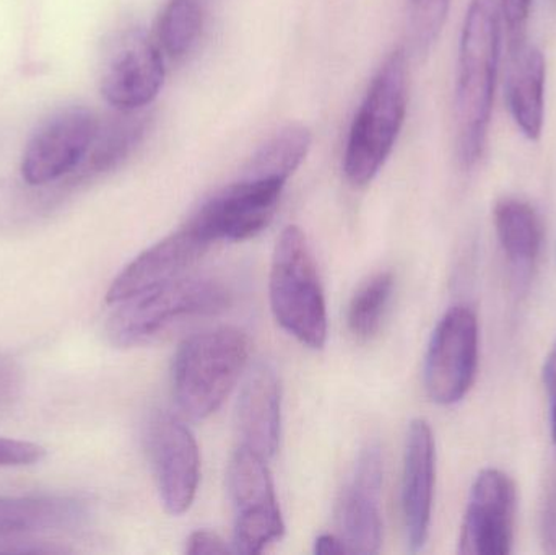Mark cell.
Masks as SVG:
<instances>
[{"mask_svg":"<svg viewBox=\"0 0 556 555\" xmlns=\"http://www.w3.org/2000/svg\"><path fill=\"white\" fill-rule=\"evenodd\" d=\"M500 42L502 26L495 0H470L460 35L454 93L457 155L466 168L482 159L489 140Z\"/></svg>","mask_w":556,"mask_h":555,"instance_id":"cell-1","label":"cell"},{"mask_svg":"<svg viewBox=\"0 0 556 555\" xmlns=\"http://www.w3.org/2000/svg\"><path fill=\"white\" fill-rule=\"evenodd\" d=\"M408 108V62L394 49L372 78L355 114L343 153V173L356 188L376 178L397 142Z\"/></svg>","mask_w":556,"mask_h":555,"instance_id":"cell-2","label":"cell"},{"mask_svg":"<svg viewBox=\"0 0 556 555\" xmlns=\"http://www.w3.org/2000/svg\"><path fill=\"white\" fill-rule=\"evenodd\" d=\"M250 358V339L238 328H217L186 339L173 362V394L194 420L217 413Z\"/></svg>","mask_w":556,"mask_h":555,"instance_id":"cell-3","label":"cell"},{"mask_svg":"<svg viewBox=\"0 0 556 555\" xmlns=\"http://www.w3.org/2000/svg\"><path fill=\"white\" fill-rule=\"evenodd\" d=\"M270 308L278 325L301 344L323 349L327 310L306 235L290 225L278 237L269 279Z\"/></svg>","mask_w":556,"mask_h":555,"instance_id":"cell-4","label":"cell"},{"mask_svg":"<svg viewBox=\"0 0 556 555\" xmlns=\"http://www.w3.org/2000/svg\"><path fill=\"white\" fill-rule=\"evenodd\" d=\"M230 293L217 280L179 277L126 302L116 303L117 308L108 319V338L116 348H139L155 341L176 323L194 316L214 315L227 308Z\"/></svg>","mask_w":556,"mask_h":555,"instance_id":"cell-5","label":"cell"},{"mask_svg":"<svg viewBox=\"0 0 556 555\" xmlns=\"http://www.w3.org/2000/svg\"><path fill=\"white\" fill-rule=\"evenodd\" d=\"M165 81V62L159 42L137 23H121L104 36L98 64V84L108 104L117 111L149 106Z\"/></svg>","mask_w":556,"mask_h":555,"instance_id":"cell-6","label":"cell"},{"mask_svg":"<svg viewBox=\"0 0 556 555\" xmlns=\"http://www.w3.org/2000/svg\"><path fill=\"white\" fill-rule=\"evenodd\" d=\"M266 462L241 445L228 466V494L235 508V553L261 554L283 537V518Z\"/></svg>","mask_w":556,"mask_h":555,"instance_id":"cell-7","label":"cell"},{"mask_svg":"<svg viewBox=\"0 0 556 555\" xmlns=\"http://www.w3.org/2000/svg\"><path fill=\"white\" fill-rule=\"evenodd\" d=\"M100 117L84 104H67L49 114L29 137L22 176L29 186H48L74 175L87 159Z\"/></svg>","mask_w":556,"mask_h":555,"instance_id":"cell-8","label":"cell"},{"mask_svg":"<svg viewBox=\"0 0 556 555\" xmlns=\"http://www.w3.org/2000/svg\"><path fill=\"white\" fill-rule=\"evenodd\" d=\"M479 368V319L466 305L444 313L434 328L425 357V388L441 406L464 400Z\"/></svg>","mask_w":556,"mask_h":555,"instance_id":"cell-9","label":"cell"},{"mask_svg":"<svg viewBox=\"0 0 556 555\" xmlns=\"http://www.w3.org/2000/svg\"><path fill=\"white\" fill-rule=\"evenodd\" d=\"M287 181L243 178L205 202L189 224L208 241H244L273 222Z\"/></svg>","mask_w":556,"mask_h":555,"instance_id":"cell-10","label":"cell"},{"mask_svg":"<svg viewBox=\"0 0 556 555\" xmlns=\"http://www.w3.org/2000/svg\"><path fill=\"white\" fill-rule=\"evenodd\" d=\"M516 505L518 492L515 481L500 469H483L470 489L460 528L459 553L511 554Z\"/></svg>","mask_w":556,"mask_h":555,"instance_id":"cell-11","label":"cell"},{"mask_svg":"<svg viewBox=\"0 0 556 555\" xmlns=\"http://www.w3.org/2000/svg\"><path fill=\"white\" fill-rule=\"evenodd\" d=\"M149 452L163 507L182 515L194 504L201 481V453L182 420L162 413L149 427Z\"/></svg>","mask_w":556,"mask_h":555,"instance_id":"cell-12","label":"cell"},{"mask_svg":"<svg viewBox=\"0 0 556 555\" xmlns=\"http://www.w3.org/2000/svg\"><path fill=\"white\" fill-rule=\"evenodd\" d=\"M382 466L381 449L368 445L359 453L355 472L337 502V527L340 538L352 554H376L382 544L381 492Z\"/></svg>","mask_w":556,"mask_h":555,"instance_id":"cell-13","label":"cell"},{"mask_svg":"<svg viewBox=\"0 0 556 555\" xmlns=\"http://www.w3.org/2000/svg\"><path fill=\"white\" fill-rule=\"evenodd\" d=\"M208 247L211 243L191 224H186L181 230L163 238L124 267L111 283L106 302L116 305L179 279Z\"/></svg>","mask_w":556,"mask_h":555,"instance_id":"cell-14","label":"cell"},{"mask_svg":"<svg viewBox=\"0 0 556 555\" xmlns=\"http://www.w3.org/2000/svg\"><path fill=\"white\" fill-rule=\"evenodd\" d=\"M437 479V446L430 424L415 419L408 429L402 478V508L408 547L424 550L430 533Z\"/></svg>","mask_w":556,"mask_h":555,"instance_id":"cell-15","label":"cell"},{"mask_svg":"<svg viewBox=\"0 0 556 555\" xmlns=\"http://www.w3.org/2000/svg\"><path fill=\"white\" fill-rule=\"evenodd\" d=\"M243 445L264 459L276 455L280 443L281 391L276 371L260 362L247 375L237 407Z\"/></svg>","mask_w":556,"mask_h":555,"instance_id":"cell-16","label":"cell"},{"mask_svg":"<svg viewBox=\"0 0 556 555\" xmlns=\"http://www.w3.org/2000/svg\"><path fill=\"white\" fill-rule=\"evenodd\" d=\"M88 520L84 502L61 495L0 497V543L31 534L77 530Z\"/></svg>","mask_w":556,"mask_h":555,"instance_id":"cell-17","label":"cell"},{"mask_svg":"<svg viewBox=\"0 0 556 555\" xmlns=\"http://www.w3.org/2000/svg\"><path fill=\"white\" fill-rule=\"evenodd\" d=\"M508 103L516 126L529 140L541 139L545 116V58L526 39L509 45Z\"/></svg>","mask_w":556,"mask_h":555,"instance_id":"cell-18","label":"cell"},{"mask_svg":"<svg viewBox=\"0 0 556 555\" xmlns=\"http://www.w3.org/2000/svg\"><path fill=\"white\" fill-rule=\"evenodd\" d=\"M149 126V116L140 111H119L100 124L97 139L80 168L68 176L71 182H80L117 168L129 159L142 142Z\"/></svg>","mask_w":556,"mask_h":555,"instance_id":"cell-19","label":"cell"},{"mask_svg":"<svg viewBox=\"0 0 556 555\" xmlns=\"http://www.w3.org/2000/svg\"><path fill=\"white\" fill-rule=\"evenodd\" d=\"M495 228L509 264L518 273L532 269L544 244V225L539 212L522 199H502L495 205Z\"/></svg>","mask_w":556,"mask_h":555,"instance_id":"cell-20","label":"cell"},{"mask_svg":"<svg viewBox=\"0 0 556 555\" xmlns=\"http://www.w3.org/2000/svg\"><path fill=\"white\" fill-rule=\"evenodd\" d=\"M313 136L307 127L290 124L270 137L248 163L247 178H278L288 181L309 152Z\"/></svg>","mask_w":556,"mask_h":555,"instance_id":"cell-21","label":"cell"},{"mask_svg":"<svg viewBox=\"0 0 556 555\" xmlns=\"http://www.w3.org/2000/svg\"><path fill=\"white\" fill-rule=\"evenodd\" d=\"M204 25L201 0H169L160 13L156 39L172 59H181L194 48Z\"/></svg>","mask_w":556,"mask_h":555,"instance_id":"cell-22","label":"cell"},{"mask_svg":"<svg viewBox=\"0 0 556 555\" xmlns=\"http://www.w3.org/2000/svg\"><path fill=\"white\" fill-rule=\"evenodd\" d=\"M394 292V276L379 273L366 280L350 302V331L359 339H369L381 328L386 310Z\"/></svg>","mask_w":556,"mask_h":555,"instance_id":"cell-23","label":"cell"},{"mask_svg":"<svg viewBox=\"0 0 556 555\" xmlns=\"http://www.w3.org/2000/svg\"><path fill=\"white\" fill-rule=\"evenodd\" d=\"M451 0H407V29L412 49L425 55L440 38Z\"/></svg>","mask_w":556,"mask_h":555,"instance_id":"cell-24","label":"cell"},{"mask_svg":"<svg viewBox=\"0 0 556 555\" xmlns=\"http://www.w3.org/2000/svg\"><path fill=\"white\" fill-rule=\"evenodd\" d=\"M41 445L22 440L0 439V466H29L45 459Z\"/></svg>","mask_w":556,"mask_h":555,"instance_id":"cell-25","label":"cell"},{"mask_svg":"<svg viewBox=\"0 0 556 555\" xmlns=\"http://www.w3.org/2000/svg\"><path fill=\"white\" fill-rule=\"evenodd\" d=\"M532 0H502V15L508 26L509 45L526 39Z\"/></svg>","mask_w":556,"mask_h":555,"instance_id":"cell-26","label":"cell"},{"mask_svg":"<svg viewBox=\"0 0 556 555\" xmlns=\"http://www.w3.org/2000/svg\"><path fill=\"white\" fill-rule=\"evenodd\" d=\"M186 553L191 555L230 554L233 550L227 546L217 533L195 531L186 541Z\"/></svg>","mask_w":556,"mask_h":555,"instance_id":"cell-27","label":"cell"},{"mask_svg":"<svg viewBox=\"0 0 556 555\" xmlns=\"http://www.w3.org/2000/svg\"><path fill=\"white\" fill-rule=\"evenodd\" d=\"M542 534L547 553L556 554V481L548 489L542 517Z\"/></svg>","mask_w":556,"mask_h":555,"instance_id":"cell-28","label":"cell"},{"mask_svg":"<svg viewBox=\"0 0 556 555\" xmlns=\"http://www.w3.org/2000/svg\"><path fill=\"white\" fill-rule=\"evenodd\" d=\"M314 553L320 555H333V554H352L350 547L343 543L342 538L333 537V534H323L317 538L316 544H314Z\"/></svg>","mask_w":556,"mask_h":555,"instance_id":"cell-29","label":"cell"},{"mask_svg":"<svg viewBox=\"0 0 556 555\" xmlns=\"http://www.w3.org/2000/svg\"><path fill=\"white\" fill-rule=\"evenodd\" d=\"M544 383L547 388L548 398H551V404L556 403V342L551 354L545 358Z\"/></svg>","mask_w":556,"mask_h":555,"instance_id":"cell-30","label":"cell"},{"mask_svg":"<svg viewBox=\"0 0 556 555\" xmlns=\"http://www.w3.org/2000/svg\"><path fill=\"white\" fill-rule=\"evenodd\" d=\"M551 420H552V437H554L555 450H556V403L551 404Z\"/></svg>","mask_w":556,"mask_h":555,"instance_id":"cell-31","label":"cell"}]
</instances>
